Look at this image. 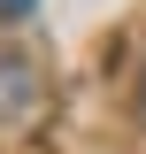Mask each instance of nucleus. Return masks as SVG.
I'll return each instance as SVG.
<instances>
[{
  "label": "nucleus",
  "mask_w": 146,
  "mask_h": 154,
  "mask_svg": "<svg viewBox=\"0 0 146 154\" xmlns=\"http://www.w3.org/2000/svg\"><path fill=\"white\" fill-rule=\"evenodd\" d=\"M31 108V62L23 54H0V123H16Z\"/></svg>",
  "instance_id": "1"
},
{
  "label": "nucleus",
  "mask_w": 146,
  "mask_h": 154,
  "mask_svg": "<svg viewBox=\"0 0 146 154\" xmlns=\"http://www.w3.org/2000/svg\"><path fill=\"white\" fill-rule=\"evenodd\" d=\"M23 8H31V0H0V16H23Z\"/></svg>",
  "instance_id": "2"
}]
</instances>
